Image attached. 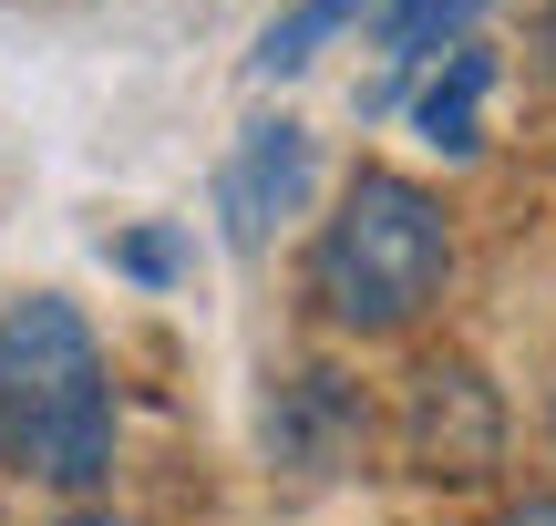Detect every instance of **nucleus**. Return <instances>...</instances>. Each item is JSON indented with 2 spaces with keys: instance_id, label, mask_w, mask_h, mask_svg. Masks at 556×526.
I'll list each match as a JSON object with an SVG mask.
<instances>
[{
  "instance_id": "nucleus-8",
  "label": "nucleus",
  "mask_w": 556,
  "mask_h": 526,
  "mask_svg": "<svg viewBox=\"0 0 556 526\" xmlns=\"http://www.w3.org/2000/svg\"><path fill=\"white\" fill-rule=\"evenodd\" d=\"M371 11H381V0H299V11H278L258 32L248 62H258V73H299V62H319V41H330L340 21H371Z\"/></svg>"
},
{
  "instance_id": "nucleus-9",
  "label": "nucleus",
  "mask_w": 556,
  "mask_h": 526,
  "mask_svg": "<svg viewBox=\"0 0 556 526\" xmlns=\"http://www.w3.org/2000/svg\"><path fill=\"white\" fill-rule=\"evenodd\" d=\"M124 268H135V279H165V268H176V238H124Z\"/></svg>"
},
{
  "instance_id": "nucleus-12",
  "label": "nucleus",
  "mask_w": 556,
  "mask_h": 526,
  "mask_svg": "<svg viewBox=\"0 0 556 526\" xmlns=\"http://www.w3.org/2000/svg\"><path fill=\"white\" fill-rule=\"evenodd\" d=\"M546 52H556V11H546Z\"/></svg>"
},
{
  "instance_id": "nucleus-3",
  "label": "nucleus",
  "mask_w": 556,
  "mask_h": 526,
  "mask_svg": "<svg viewBox=\"0 0 556 526\" xmlns=\"http://www.w3.org/2000/svg\"><path fill=\"white\" fill-rule=\"evenodd\" d=\"M299 197H309V135H299V124H248V145L227 155V176H217V217H227V238L258 248Z\"/></svg>"
},
{
  "instance_id": "nucleus-2",
  "label": "nucleus",
  "mask_w": 556,
  "mask_h": 526,
  "mask_svg": "<svg viewBox=\"0 0 556 526\" xmlns=\"http://www.w3.org/2000/svg\"><path fill=\"white\" fill-rule=\"evenodd\" d=\"M454 268V227L413 176H361L309 248V289L340 330H402Z\"/></svg>"
},
{
  "instance_id": "nucleus-1",
  "label": "nucleus",
  "mask_w": 556,
  "mask_h": 526,
  "mask_svg": "<svg viewBox=\"0 0 556 526\" xmlns=\"http://www.w3.org/2000/svg\"><path fill=\"white\" fill-rule=\"evenodd\" d=\"M0 454L41 486L83 496L114 475V383L103 341L83 330L73 300L31 289L0 310Z\"/></svg>"
},
{
  "instance_id": "nucleus-7",
  "label": "nucleus",
  "mask_w": 556,
  "mask_h": 526,
  "mask_svg": "<svg viewBox=\"0 0 556 526\" xmlns=\"http://www.w3.org/2000/svg\"><path fill=\"white\" fill-rule=\"evenodd\" d=\"M475 11L484 0H381V62L392 73H413V62H433V52H464L475 41Z\"/></svg>"
},
{
  "instance_id": "nucleus-4",
  "label": "nucleus",
  "mask_w": 556,
  "mask_h": 526,
  "mask_svg": "<svg viewBox=\"0 0 556 526\" xmlns=\"http://www.w3.org/2000/svg\"><path fill=\"white\" fill-rule=\"evenodd\" d=\"M495 403H484V383L464 362H433L413 383V465L422 475H484L495 465Z\"/></svg>"
},
{
  "instance_id": "nucleus-5",
  "label": "nucleus",
  "mask_w": 556,
  "mask_h": 526,
  "mask_svg": "<svg viewBox=\"0 0 556 526\" xmlns=\"http://www.w3.org/2000/svg\"><path fill=\"white\" fill-rule=\"evenodd\" d=\"M268 444L289 454V465H340V454L361 444V392L340 383V372H299L289 392H278V413H268Z\"/></svg>"
},
{
  "instance_id": "nucleus-10",
  "label": "nucleus",
  "mask_w": 556,
  "mask_h": 526,
  "mask_svg": "<svg viewBox=\"0 0 556 526\" xmlns=\"http://www.w3.org/2000/svg\"><path fill=\"white\" fill-rule=\"evenodd\" d=\"M505 526H556V496H536V506H516Z\"/></svg>"
},
{
  "instance_id": "nucleus-11",
  "label": "nucleus",
  "mask_w": 556,
  "mask_h": 526,
  "mask_svg": "<svg viewBox=\"0 0 556 526\" xmlns=\"http://www.w3.org/2000/svg\"><path fill=\"white\" fill-rule=\"evenodd\" d=\"M62 526H114V516H62Z\"/></svg>"
},
{
  "instance_id": "nucleus-6",
  "label": "nucleus",
  "mask_w": 556,
  "mask_h": 526,
  "mask_svg": "<svg viewBox=\"0 0 556 526\" xmlns=\"http://www.w3.org/2000/svg\"><path fill=\"white\" fill-rule=\"evenodd\" d=\"M484 93H495V52H484V41L443 52V73L422 83V103H413L422 145H433V155H475L484 145Z\"/></svg>"
}]
</instances>
